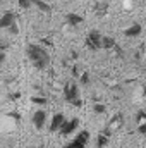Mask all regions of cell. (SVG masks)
Returning a JSON list of instances; mask_svg holds the SVG:
<instances>
[{"mask_svg":"<svg viewBox=\"0 0 146 148\" xmlns=\"http://www.w3.org/2000/svg\"><path fill=\"white\" fill-rule=\"evenodd\" d=\"M7 48H9V43H5V41H0V53H2V52H5Z\"/></svg>","mask_w":146,"mask_h":148,"instance_id":"cell-21","label":"cell"},{"mask_svg":"<svg viewBox=\"0 0 146 148\" xmlns=\"http://www.w3.org/2000/svg\"><path fill=\"white\" fill-rule=\"evenodd\" d=\"M31 102L33 103H38V105H45L46 103V100L43 97H31Z\"/></svg>","mask_w":146,"mask_h":148,"instance_id":"cell-19","label":"cell"},{"mask_svg":"<svg viewBox=\"0 0 146 148\" xmlns=\"http://www.w3.org/2000/svg\"><path fill=\"white\" fill-rule=\"evenodd\" d=\"M28 59L31 60V64L36 67L38 71H43L50 66V53L46 52V48H43L38 43H29L26 48Z\"/></svg>","mask_w":146,"mask_h":148,"instance_id":"cell-1","label":"cell"},{"mask_svg":"<svg viewBox=\"0 0 146 148\" xmlns=\"http://www.w3.org/2000/svg\"><path fill=\"white\" fill-rule=\"evenodd\" d=\"M3 62H5V53H3V52H2V53H0V66H2V64H3Z\"/></svg>","mask_w":146,"mask_h":148,"instance_id":"cell-22","label":"cell"},{"mask_svg":"<svg viewBox=\"0 0 146 148\" xmlns=\"http://www.w3.org/2000/svg\"><path fill=\"white\" fill-rule=\"evenodd\" d=\"M0 29H9L10 33L17 35L19 29H17V16L16 12L12 10H7L0 16Z\"/></svg>","mask_w":146,"mask_h":148,"instance_id":"cell-3","label":"cell"},{"mask_svg":"<svg viewBox=\"0 0 146 148\" xmlns=\"http://www.w3.org/2000/svg\"><path fill=\"white\" fill-rule=\"evenodd\" d=\"M110 133L108 129H105V131H102L98 136H96V147L98 148H105L107 145H108V140H110Z\"/></svg>","mask_w":146,"mask_h":148,"instance_id":"cell-12","label":"cell"},{"mask_svg":"<svg viewBox=\"0 0 146 148\" xmlns=\"http://www.w3.org/2000/svg\"><path fill=\"white\" fill-rule=\"evenodd\" d=\"M31 122L36 129H43L45 127V122H46V112L45 110H36L31 117Z\"/></svg>","mask_w":146,"mask_h":148,"instance_id":"cell-8","label":"cell"},{"mask_svg":"<svg viewBox=\"0 0 146 148\" xmlns=\"http://www.w3.org/2000/svg\"><path fill=\"white\" fill-rule=\"evenodd\" d=\"M64 100L67 103H71L72 107H83V100H81V93H79V86L77 83L71 79L64 84Z\"/></svg>","mask_w":146,"mask_h":148,"instance_id":"cell-2","label":"cell"},{"mask_svg":"<svg viewBox=\"0 0 146 148\" xmlns=\"http://www.w3.org/2000/svg\"><path fill=\"white\" fill-rule=\"evenodd\" d=\"M102 38H103V35H102L100 31H96V29L89 31L88 36H86V47H88L89 50H93V52L102 50Z\"/></svg>","mask_w":146,"mask_h":148,"instance_id":"cell-4","label":"cell"},{"mask_svg":"<svg viewBox=\"0 0 146 148\" xmlns=\"http://www.w3.org/2000/svg\"><path fill=\"white\" fill-rule=\"evenodd\" d=\"M138 131H139V134H146V122L138 126Z\"/></svg>","mask_w":146,"mask_h":148,"instance_id":"cell-20","label":"cell"},{"mask_svg":"<svg viewBox=\"0 0 146 148\" xmlns=\"http://www.w3.org/2000/svg\"><path fill=\"white\" fill-rule=\"evenodd\" d=\"M65 121H67V119H65V115H64L62 112L53 114V117H52V121H50V133H59Z\"/></svg>","mask_w":146,"mask_h":148,"instance_id":"cell-7","label":"cell"},{"mask_svg":"<svg viewBox=\"0 0 146 148\" xmlns=\"http://www.w3.org/2000/svg\"><path fill=\"white\" fill-rule=\"evenodd\" d=\"M136 122H138V126L143 124V122H146V112L145 110H139L136 114Z\"/></svg>","mask_w":146,"mask_h":148,"instance_id":"cell-16","label":"cell"},{"mask_svg":"<svg viewBox=\"0 0 146 148\" xmlns=\"http://www.w3.org/2000/svg\"><path fill=\"white\" fill-rule=\"evenodd\" d=\"M93 110L96 112V114H105L107 112V105L105 103H95L93 105Z\"/></svg>","mask_w":146,"mask_h":148,"instance_id":"cell-15","label":"cell"},{"mask_svg":"<svg viewBox=\"0 0 146 148\" xmlns=\"http://www.w3.org/2000/svg\"><path fill=\"white\" fill-rule=\"evenodd\" d=\"M122 124H124V117H122V114H115V115L112 117V121L108 122L107 129H108L110 133H113V131L120 129V127H122Z\"/></svg>","mask_w":146,"mask_h":148,"instance_id":"cell-11","label":"cell"},{"mask_svg":"<svg viewBox=\"0 0 146 148\" xmlns=\"http://www.w3.org/2000/svg\"><path fill=\"white\" fill-rule=\"evenodd\" d=\"M31 2V5H35L36 9H40L41 12H52V5L50 3H46V2H43V0H29Z\"/></svg>","mask_w":146,"mask_h":148,"instance_id":"cell-13","label":"cell"},{"mask_svg":"<svg viewBox=\"0 0 146 148\" xmlns=\"http://www.w3.org/2000/svg\"><path fill=\"white\" fill-rule=\"evenodd\" d=\"M88 141H89V133L88 131H81V133H77V136L72 141L67 143L64 148H86Z\"/></svg>","mask_w":146,"mask_h":148,"instance_id":"cell-5","label":"cell"},{"mask_svg":"<svg viewBox=\"0 0 146 148\" xmlns=\"http://www.w3.org/2000/svg\"><path fill=\"white\" fill-rule=\"evenodd\" d=\"M115 47H117V41L112 36L102 38V48H105V50H115Z\"/></svg>","mask_w":146,"mask_h":148,"instance_id":"cell-14","label":"cell"},{"mask_svg":"<svg viewBox=\"0 0 146 148\" xmlns=\"http://www.w3.org/2000/svg\"><path fill=\"white\" fill-rule=\"evenodd\" d=\"M64 21H65V24H67V26L76 28L77 24H81V23L84 21V17H83L81 14H77V12H67V14H65V17H64Z\"/></svg>","mask_w":146,"mask_h":148,"instance_id":"cell-9","label":"cell"},{"mask_svg":"<svg viewBox=\"0 0 146 148\" xmlns=\"http://www.w3.org/2000/svg\"><path fill=\"white\" fill-rule=\"evenodd\" d=\"M43 2H46V3H50V2H52V0H43Z\"/></svg>","mask_w":146,"mask_h":148,"instance_id":"cell-23","label":"cell"},{"mask_svg":"<svg viewBox=\"0 0 146 148\" xmlns=\"http://www.w3.org/2000/svg\"><path fill=\"white\" fill-rule=\"evenodd\" d=\"M77 127H79V119H77V117H72V119H69V121L64 122V126L60 127L59 134H60V136H69V134H72Z\"/></svg>","mask_w":146,"mask_h":148,"instance_id":"cell-6","label":"cell"},{"mask_svg":"<svg viewBox=\"0 0 146 148\" xmlns=\"http://www.w3.org/2000/svg\"><path fill=\"white\" fill-rule=\"evenodd\" d=\"M79 83H81V84H84V86H86V84H89V74L83 73L81 76H79Z\"/></svg>","mask_w":146,"mask_h":148,"instance_id":"cell-17","label":"cell"},{"mask_svg":"<svg viewBox=\"0 0 146 148\" xmlns=\"http://www.w3.org/2000/svg\"><path fill=\"white\" fill-rule=\"evenodd\" d=\"M143 33V26L139 24V23H132L129 28H126V31H124V35L127 38H136V36H139Z\"/></svg>","mask_w":146,"mask_h":148,"instance_id":"cell-10","label":"cell"},{"mask_svg":"<svg viewBox=\"0 0 146 148\" xmlns=\"http://www.w3.org/2000/svg\"><path fill=\"white\" fill-rule=\"evenodd\" d=\"M19 7H21V9H24V10H28V9H31L33 5H31V2H29V0H19Z\"/></svg>","mask_w":146,"mask_h":148,"instance_id":"cell-18","label":"cell"}]
</instances>
